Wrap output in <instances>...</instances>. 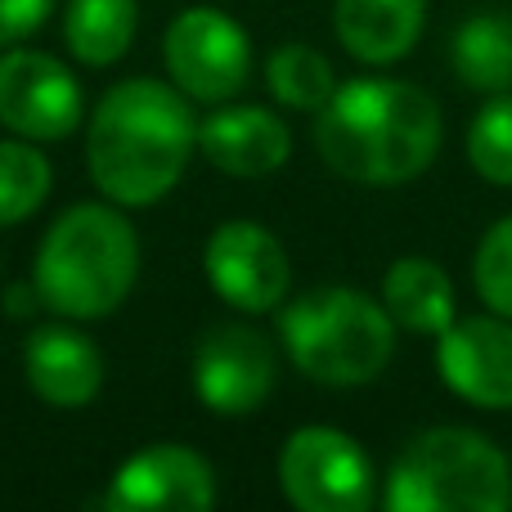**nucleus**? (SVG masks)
Returning a JSON list of instances; mask_svg holds the SVG:
<instances>
[{"mask_svg":"<svg viewBox=\"0 0 512 512\" xmlns=\"http://www.w3.org/2000/svg\"><path fill=\"white\" fill-rule=\"evenodd\" d=\"M198 149L189 95L158 77H126L90 113L86 167L117 207H153L180 185Z\"/></svg>","mask_w":512,"mask_h":512,"instance_id":"nucleus-1","label":"nucleus"},{"mask_svg":"<svg viewBox=\"0 0 512 512\" xmlns=\"http://www.w3.org/2000/svg\"><path fill=\"white\" fill-rule=\"evenodd\" d=\"M315 149L342 180L405 185L441 149V108L423 86L396 77H355L315 113Z\"/></svg>","mask_w":512,"mask_h":512,"instance_id":"nucleus-2","label":"nucleus"},{"mask_svg":"<svg viewBox=\"0 0 512 512\" xmlns=\"http://www.w3.org/2000/svg\"><path fill=\"white\" fill-rule=\"evenodd\" d=\"M140 274V239L108 203H77L45 230L36 252L41 306L63 319H104L131 297Z\"/></svg>","mask_w":512,"mask_h":512,"instance_id":"nucleus-3","label":"nucleus"},{"mask_svg":"<svg viewBox=\"0 0 512 512\" xmlns=\"http://www.w3.org/2000/svg\"><path fill=\"white\" fill-rule=\"evenodd\" d=\"M288 360L324 387H364L396 355V319L360 288H310L279 310Z\"/></svg>","mask_w":512,"mask_h":512,"instance_id":"nucleus-4","label":"nucleus"},{"mask_svg":"<svg viewBox=\"0 0 512 512\" xmlns=\"http://www.w3.org/2000/svg\"><path fill=\"white\" fill-rule=\"evenodd\" d=\"M382 504L391 512H504L512 463L472 427H427L400 450Z\"/></svg>","mask_w":512,"mask_h":512,"instance_id":"nucleus-5","label":"nucleus"},{"mask_svg":"<svg viewBox=\"0 0 512 512\" xmlns=\"http://www.w3.org/2000/svg\"><path fill=\"white\" fill-rule=\"evenodd\" d=\"M279 486L301 512H364L373 504V463L337 427H297L279 450Z\"/></svg>","mask_w":512,"mask_h":512,"instance_id":"nucleus-6","label":"nucleus"},{"mask_svg":"<svg viewBox=\"0 0 512 512\" xmlns=\"http://www.w3.org/2000/svg\"><path fill=\"white\" fill-rule=\"evenodd\" d=\"M167 72L189 99L225 104L252 77V36L239 18L212 5H189L171 18L167 41H162Z\"/></svg>","mask_w":512,"mask_h":512,"instance_id":"nucleus-7","label":"nucleus"},{"mask_svg":"<svg viewBox=\"0 0 512 512\" xmlns=\"http://www.w3.org/2000/svg\"><path fill=\"white\" fill-rule=\"evenodd\" d=\"M81 122V81L45 50L5 45L0 54V126L32 144L68 140Z\"/></svg>","mask_w":512,"mask_h":512,"instance_id":"nucleus-8","label":"nucleus"},{"mask_svg":"<svg viewBox=\"0 0 512 512\" xmlns=\"http://www.w3.org/2000/svg\"><path fill=\"white\" fill-rule=\"evenodd\" d=\"M279 360L265 333L248 324H221L194 351V391L212 414L243 418L270 400Z\"/></svg>","mask_w":512,"mask_h":512,"instance_id":"nucleus-9","label":"nucleus"},{"mask_svg":"<svg viewBox=\"0 0 512 512\" xmlns=\"http://www.w3.org/2000/svg\"><path fill=\"white\" fill-rule=\"evenodd\" d=\"M203 270L212 288L243 315L279 310L292 288V265L283 243L256 221H225L207 239Z\"/></svg>","mask_w":512,"mask_h":512,"instance_id":"nucleus-10","label":"nucleus"},{"mask_svg":"<svg viewBox=\"0 0 512 512\" xmlns=\"http://www.w3.org/2000/svg\"><path fill=\"white\" fill-rule=\"evenodd\" d=\"M436 373L472 409L504 414L512 409V319L477 315L454 319L436 337Z\"/></svg>","mask_w":512,"mask_h":512,"instance_id":"nucleus-11","label":"nucleus"},{"mask_svg":"<svg viewBox=\"0 0 512 512\" xmlns=\"http://www.w3.org/2000/svg\"><path fill=\"white\" fill-rule=\"evenodd\" d=\"M108 512H198L216 504V472L189 445H149L117 468Z\"/></svg>","mask_w":512,"mask_h":512,"instance_id":"nucleus-12","label":"nucleus"},{"mask_svg":"<svg viewBox=\"0 0 512 512\" xmlns=\"http://www.w3.org/2000/svg\"><path fill=\"white\" fill-rule=\"evenodd\" d=\"M23 378L50 409H86L104 387V351L72 324H41L23 342Z\"/></svg>","mask_w":512,"mask_h":512,"instance_id":"nucleus-13","label":"nucleus"},{"mask_svg":"<svg viewBox=\"0 0 512 512\" xmlns=\"http://www.w3.org/2000/svg\"><path fill=\"white\" fill-rule=\"evenodd\" d=\"M198 153L225 176H270L292 158V131L261 104H230L198 122Z\"/></svg>","mask_w":512,"mask_h":512,"instance_id":"nucleus-14","label":"nucleus"},{"mask_svg":"<svg viewBox=\"0 0 512 512\" xmlns=\"http://www.w3.org/2000/svg\"><path fill=\"white\" fill-rule=\"evenodd\" d=\"M427 0H333V32L346 54L373 68L400 63L418 45Z\"/></svg>","mask_w":512,"mask_h":512,"instance_id":"nucleus-15","label":"nucleus"},{"mask_svg":"<svg viewBox=\"0 0 512 512\" xmlns=\"http://www.w3.org/2000/svg\"><path fill=\"white\" fill-rule=\"evenodd\" d=\"M382 306L405 333L441 337L454 324V283L432 256H400L382 279Z\"/></svg>","mask_w":512,"mask_h":512,"instance_id":"nucleus-16","label":"nucleus"},{"mask_svg":"<svg viewBox=\"0 0 512 512\" xmlns=\"http://www.w3.org/2000/svg\"><path fill=\"white\" fill-rule=\"evenodd\" d=\"M454 77L481 95H508L512 90V18L477 14L454 32L450 45Z\"/></svg>","mask_w":512,"mask_h":512,"instance_id":"nucleus-17","label":"nucleus"},{"mask_svg":"<svg viewBox=\"0 0 512 512\" xmlns=\"http://www.w3.org/2000/svg\"><path fill=\"white\" fill-rule=\"evenodd\" d=\"M135 23H140L135 0H68L63 36L86 68H108L131 50Z\"/></svg>","mask_w":512,"mask_h":512,"instance_id":"nucleus-18","label":"nucleus"},{"mask_svg":"<svg viewBox=\"0 0 512 512\" xmlns=\"http://www.w3.org/2000/svg\"><path fill=\"white\" fill-rule=\"evenodd\" d=\"M265 86H270V95L279 99L283 108L319 113L337 90V72L319 50H310V45H301V41H288L265 63Z\"/></svg>","mask_w":512,"mask_h":512,"instance_id":"nucleus-19","label":"nucleus"},{"mask_svg":"<svg viewBox=\"0 0 512 512\" xmlns=\"http://www.w3.org/2000/svg\"><path fill=\"white\" fill-rule=\"evenodd\" d=\"M50 162L32 149V140H0V230L27 221L50 194Z\"/></svg>","mask_w":512,"mask_h":512,"instance_id":"nucleus-20","label":"nucleus"},{"mask_svg":"<svg viewBox=\"0 0 512 512\" xmlns=\"http://www.w3.org/2000/svg\"><path fill=\"white\" fill-rule=\"evenodd\" d=\"M468 162L481 180L512 189V95H495L468 126Z\"/></svg>","mask_w":512,"mask_h":512,"instance_id":"nucleus-21","label":"nucleus"},{"mask_svg":"<svg viewBox=\"0 0 512 512\" xmlns=\"http://www.w3.org/2000/svg\"><path fill=\"white\" fill-rule=\"evenodd\" d=\"M472 283L495 315L512 319V216H499L481 234L477 256H472Z\"/></svg>","mask_w":512,"mask_h":512,"instance_id":"nucleus-22","label":"nucleus"},{"mask_svg":"<svg viewBox=\"0 0 512 512\" xmlns=\"http://www.w3.org/2000/svg\"><path fill=\"white\" fill-rule=\"evenodd\" d=\"M54 0H0V45H18L50 18Z\"/></svg>","mask_w":512,"mask_h":512,"instance_id":"nucleus-23","label":"nucleus"},{"mask_svg":"<svg viewBox=\"0 0 512 512\" xmlns=\"http://www.w3.org/2000/svg\"><path fill=\"white\" fill-rule=\"evenodd\" d=\"M36 301H41V292H36V283H14V288L5 292V310H9V315H18V319H23V315H32V310H36Z\"/></svg>","mask_w":512,"mask_h":512,"instance_id":"nucleus-24","label":"nucleus"}]
</instances>
